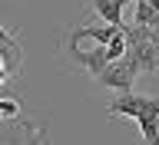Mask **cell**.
<instances>
[{
	"instance_id": "obj_3",
	"label": "cell",
	"mask_w": 159,
	"mask_h": 145,
	"mask_svg": "<svg viewBox=\"0 0 159 145\" xmlns=\"http://www.w3.org/2000/svg\"><path fill=\"white\" fill-rule=\"evenodd\" d=\"M129 0H93V7L103 20H106L109 27H123V7H126Z\"/></svg>"
},
{
	"instance_id": "obj_2",
	"label": "cell",
	"mask_w": 159,
	"mask_h": 145,
	"mask_svg": "<svg viewBox=\"0 0 159 145\" xmlns=\"http://www.w3.org/2000/svg\"><path fill=\"white\" fill-rule=\"evenodd\" d=\"M136 63L129 56H123V59H116V63H106V66L96 73V79L103 83V86H113V89H123V92H129L133 89V76H136Z\"/></svg>"
},
{
	"instance_id": "obj_1",
	"label": "cell",
	"mask_w": 159,
	"mask_h": 145,
	"mask_svg": "<svg viewBox=\"0 0 159 145\" xmlns=\"http://www.w3.org/2000/svg\"><path fill=\"white\" fill-rule=\"evenodd\" d=\"M109 112L113 116H129L136 122H146V119H159V99L156 96H139V92H123L109 102Z\"/></svg>"
},
{
	"instance_id": "obj_4",
	"label": "cell",
	"mask_w": 159,
	"mask_h": 145,
	"mask_svg": "<svg viewBox=\"0 0 159 145\" xmlns=\"http://www.w3.org/2000/svg\"><path fill=\"white\" fill-rule=\"evenodd\" d=\"M0 116H3V119L17 116V99H0Z\"/></svg>"
}]
</instances>
